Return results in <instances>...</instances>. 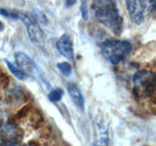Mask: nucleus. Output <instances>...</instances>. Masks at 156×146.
<instances>
[{
    "mask_svg": "<svg viewBox=\"0 0 156 146\" xmlns=\"http://www.w3.org/2000/svg\"><path fill=\"white\" fill-rule=\"evenodd\" d=\"M92 9L98 22L108 28L115 35H120L123 30V19L114 1L97 0L93 2Z\"/></svg>",
    "mask_w": 156,
    "mask_h": 146,
    "instance_id": "obj_1",
    "label": "nucleus"
},
{
    "mask_svg": "<svg viewBox=\"0 0 156 146\" xmlns=\"http://www.w3.org/2000/svg\"><path fill=\"white\" fill-rule=\"evenodd\" d=\"M101 50L104 57L112 64H119L129 55L132 50V44L127 40L107 39L102 42Z\"/></svg>",
    "mask_w": 156,
    "mask_h": 146,
    "instance_id": "obj_2",
    "label": "nucleus"
},
{
    "mask_svg": "<svg viewBox=\"0 0 156 146\" xmlns=\"http://www.w3.org/2000/svg\"><path fill=\"white\" fill-rule=\"evenodd\" d=\"M133 92L140 99H148L155 92V74L150 70H140L133 76Z\"/></svg>",
    "mask_w": 156,
    "mask_h": 146,
    "instance_id": "obj_3",
    "label": "nucleus"
},
{
    "mask_svg": "<svg viewBox=\"0 0 156 146\" xmlns=\"http://www.w3.org/2000/svg\"><path fill=\"white\" fill-rule=\"evenodd\" d=\"M19 19L26 24L27 34L31 42L38 48L43 49L45 47V37L42 29L39 26L36 19L27 13L20 12L19 13Z\"/></svg>",
    "mask_w": 156,
    "mask_h": 146,
    "instance_id": "obj_4",
    "label": "nucleus"
},
{
    "mask_svg": "<svg viewBox=\"0 0 156 146\" xmlns=\"http://www.w3.org/2000/svg\"><path fill=\"white\" fill-rule=\"evenodd\" d=\"M23 137V130L12 121L0 120V145L20 143Z\"/></svg>",
    "mask_w": 156,
    "mask_h": 146,
    "instance_id": "obj_5",
    "label": "nucleus"
},
{
    "mask_svg": "<svg viewBox=\"0 0 156 146\" xmlns=\"http://www.w3.org/2000/svg\"><path fill=\"white\" fill-rule=\"evenodd\" d=\"M131 19L136 24H140L144 21L145 15L150 14L148 9V3L144 1H126Z\"/></svg>",
    "mask_w": 156,
    "mask_h": 146,
    "instance_id": "obj_6",
    "label": "nucleus"
},
{
    "mask_svg": "<svg viewBox=\"0 0 156 146\" xmlns=\"http://www.w3.org/2000/svg\"><path fill=\"white\" fill-rule=\"evenodd\" d=\"M57 49L58 53L66 58H67L68 61H73V58H74V49H73L72 40L68 34H62L58 38L57 42Z\"/></svg>",
    "mask_w": 156,
    "mask_h": 146,
    "instance_id": "obj_7",
    "label": "nucleus"
},
{
    "mask_svg": "<svg viewBox=\"0 0 156 146\" xmlns=\"http://www.w3.org/2000/svg\"><path fill=\"white\" fill-rule=\"evenodd\" d=\"M15 60L17 62V66L21 69L27 76L33 75L34 71L36 69L35 63L29 57L26 53L17 52L15 54Z\"/></svg>",
    "mask_w": 156,
    "mask_h": 146,
    "instance_id": "obj_8",
    "label": "nucleus"
},
{
    "mask_svg": "<svg viewBox=\"0 0 156 146\" xmlns=\"http://www.w3.org/2000/svg\"><path fill=\"white\" fill-rule=\"evenodd\" d=\"M108 130L107 127L100 121L97 123V136L94 146H108Z\"/></svg>",
    "mask_w": 156,
    "mask_h": 146,
    "instance_id": "obj_9",
    "label": "nucleus"
},
{
    "mask_svg": "<svg viewBox=\"0 0 156 146\" xmlns=\"http://www.w3.org/2000/svg\"><path fill=\"white\" fill-rule=\"evenodd\" d=\"M67 92H68V95L70 96V99L73 101V103H74L79 109L81 110L84 109V103H85L84 97H83V95L81 94V92L77 88V86L74 84H68Z\"/></svg>",
    "mask_w": 156,
    "mask_h": 146,
    "instance_id": "obj_10",
    "label": "nucleus"
},
{
    "mask_svg": "<svg viewBox=\"0 0 156 146\" xmlns=\"http://www.w3.org/2000/svg\"><path fill=\"white\" fill-rule=\"evenodd\" d=\"M4 61H5V62H6V65L8 67V69L11 71V73L15 77H17L18 79H20V80H26L27 79V76L24 74V73L21 69H20V68L16 64H14L13 62L9 61L8 60H6V58H5Z\"/></svg>",
    "mask_w": 156,
    "mask_h": 146,
    "instance_id": "obj_11",
    "label": "nucleus"
},
{
    "mask_svg": "<svg viewBox=\"0 0 156 146\" xmlns=\"http://www.w3.org/2000/svg\"><path fill=\"white\" fill-rule=\"evenodd\" d=\"M28 116H30L29 122H30V124L33 128H39V127L43 124V117L39 111L31 110L30 113L28 114Z\"/></svg>",
    "mask_w": 156,
    "mask_h": 146,
    "instance_id": "obj_12",
    "label": "nucleus"
},
{
    "mask_svg": "<svg viewBox=\"0 0 156 146\" xmlns=\"http://www.w3.org/2000/svg\"><path fill=\"white\" fill-rule=\"evenodd\" d=\"M62 96H63L62 89H61V88H56V89H53L52 91H50V92L48 94V99L52 102H57L62 99Z\"/></svg>",
    "mask_w": 156,
    "mask_h": 146,
    "instance_id": "obj_13",
    "label": "nucleus"
},
{
    "mask_svg": "<svg viewBox=\"0 0 156 146\" xmlns=\"http://www.w3.org/2000/svg\"><path fill=\"white\" fill-rule=\"evenodd\" d=\"M31 109H32L31 106L29 104L24 105L23 107H22V108L17 112L16 116H15V119H16V120H22V119L27 118V117H28V114L30 113Z\"/></svg>",
    "mask_w": 156,
    "mask_h": 146,
    "instance_id": "obj_14",
    "label": "nucleus"
},
{
    "mask_svg": "<svg viewBox=\"0 0 156 146\" xmlns=\"http://www.w3.org/2000/svg\"><path fill=\"white\" fill-rule=\"evenodd\" d=\"M19 12L17 10H10L5 8H0V15H2L3 17L11 18L14 19H19Z\"/></svg>",
    "mask_w": 156,
    "mask_h": 146,
    "instance_id": "obj_15",
    "label": "nucleus"
},
{
    "mask_svg": "<svg viewBox=\"0 0 156 146\" xmlns=\"http://www.w3.org/2000/svg\"><path fill=\"white\" fill-rule=\"evenodd\" d=\"M57 66H58V69H60V71L62 72V74H63L65 76L70 75V73H71V65L68 62H66V61L58 62Z\"/></svg>",
    "mask_w": 156,
    "mask_h": 146,
    "instance_id": "obj_16",
    "label": "nucleus"
},
{
    "mask_svg": "<svg viewBox=\"0 0 156 146\" xmlns=\"http://www.w3.org/2000/svg\"><path fill=\"white\" fill-rule=\"evenodd\" d=\"M9 77L5 73H0V85L2 86V88H7L9 85Z\"/></svg>",
    "mask_w": 156,
    "mask_h": 146,
    "instance_id": "obj_17",
    "label": "nucleus"
},
{
    "mask_svg": "<svg viewBox=\"0 0 156 146\" xmlns=\"http://www.w3.org/2000/svg\"><path fill=\"white\" fill-rule=\"evenodd\" d=\"M81 11H82V16L84 19H87L88 18V14H87V6L85 2H82L81 4Z\"/></svg>",
    "mask_w": 156,
    "mask_h": 146,
    "instance_id": "obj_18",
    "label": "nucleus"
},
{
    "mask_svg": "<svg viewBox=\"0 0 156 146\" xmlns=\"http://www.w3.org/2000/svg\"><path fill=\"white\" fill-rule=\"evenodd\" d=\"M0 146H23L20 143H6V144H1Z\"/></svg>",
    "mask_w": 156,
    "mask_h": 146,
    "instance_id": "obj_19",
    "label": "nucleus"
},
{
    "mask_svg": "<svg viewBox=\"0 0 156 146\" xmlns=\"http://www.w3.org/2000/svg\"><path fill=\"white\" fill-rule=\"evenodd\" d=\"M3 29H4V23L1 21H0V31H2Z\"/></svg>",
    "mask_w": 156,
    "mask_h": 146,
    "instance_id": "obj_20",
    "label": "nucleus"
},
{
    "mask_svg": "<svg viewBox=\"0 0 156 146\" xmlns=\"http://www.w3.org/2000/svg\"><path fill=\"white\" fill-rule=\"evenodd\" d=\"M0 103H1V99H0Z\"/></svg>",
    "mask_w": 156,
    "mask_h": 146,
    "instance_id": "obj_21",
    "label": "nucleus"
}]
</instances>
